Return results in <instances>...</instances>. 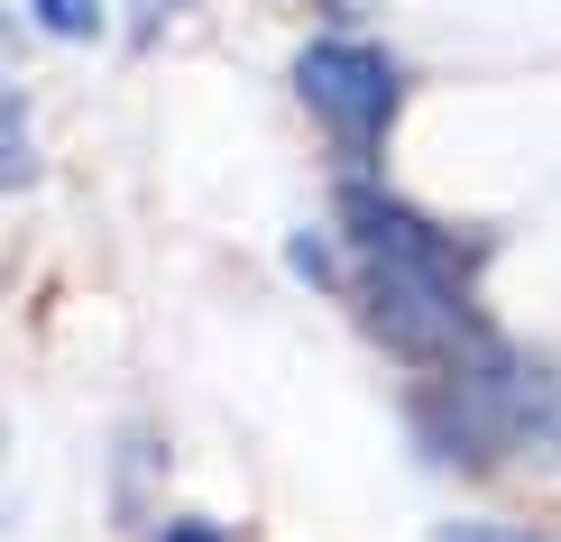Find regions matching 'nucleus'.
<instances>
[{
    "instance_id": "3",
    "label": "nucleus",
    "mask_w": 561,
    "mask_h": 542,
    "mask_svg": "<svg viewBox=\"0 0 561 542\" xmlns=\"http://www.w3.org/2000/svg\"><path fill=\"white\" fill-rule=\"evenodd\" d=\"M46 37H102V0H28Z\"/></svg>"
},
{
    "instance_id": "2",
    "label": "nucleus",
    "mask_w": 561,
    "mask_h": 542,
    "mask_svg": "<svg viewBox=\"0 0 561 542\" xmlns=\"http://www.w3.org/2000/svg\"><path fill=\"white\" fill-rule=\"evenodd\" d=\"M341 211H350V240H359L368 276H424V286H460V295H470V257L442 240L433 221H414L405 203H387V194H368V184H350Z\"/></svg>"
},
{
    "instance_id": "6",
    "label": "nucleus",
    "mask_w": 561,
    "mask_h": 542,
    "mask_svg": "<svg viewBox=\"0 0 561 542\" xmlns=\"http://www.w3.org/2000/svg\"><path fill=\"white\" fill-rule=\"evenodd\" d=\"M167 542H221V533H213V524H175Z\"/></svg>"
},
{
    "instance_id": "5",
    "label": "nucleus",
    "mask_w": 561,
    "mask_h": 542,
    "mask_svg": "<svg viewBox=\"0 0 561 542\" xmlns=\"http://www.w3.org/2000/svg\"><path fill=\"white\" fill-rule=\"evenodd\" d=\"M442 542H534V533H506V524H442Z\"/></svg>"
},
{
    "instance_id": "4",
    "label": "nucleus",
    "mask_w": 561,
    "mask_h": 542,
    "mask_svg": "<svg viewBox=\"0 0 561 542\" xmlns=\"http://www.w3.org/2000/svg\"><path fill=\"white\" fill-rule=\"evenodd\" d=\"M10 184H28V102L10 92Z\"/></svg>"
},
{
    "instance_id": "1",
    "label": "nucleus",
    "mask_w": 561,
    "mask_h": 542,
    "mask_svg": "<svg viewBox=\"0 0 561 542\" xmlns=\"http://www.w3.org/2000/svg\"><path fill=\"white\" fill-rule=\"evenodd\" d=\"M295 92L304 111H322V129L350 138V148H378L396 129V102H405V74H396L387 46L368 37H313L295 56Z\"/></svg>"
}]
</instances>
